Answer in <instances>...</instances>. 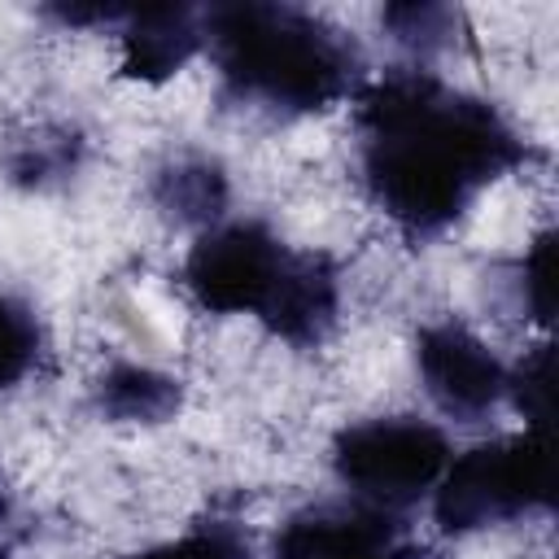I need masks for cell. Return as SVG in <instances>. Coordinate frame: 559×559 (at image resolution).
<instances>
[{
    "mask_svg": "<svg viewBox=\"0 0 559 559\" xmlns=\"http://www.w3.org/2000/svg\"><path fill=\"white\" fill-rule=\"evenodd\" d=\"M153 205L179 227H214L227 210V175L205 153H179L153 170Z\"/></svg>",
    "mask_w": 559,
    "mask_h": 559,
    "instance_id": "obj_9",
    "label": "cell"
},
{
    "mask_svg": "<svg viewBox=\"0 0 559 559\" xmlns=\"http://www.w3.org/2000/svg\"><path fill=\"white\" fill-rule=\"evenodd\" d=\"M415 367L432 406L454 424H480L507 397V362L454 319L419 328Z\"/></svg>",
    "mask_w": 559,
    "mask_h": 559,
    "instance_id": "obj_7",
    "label": "cell"
},
{
    "mask_svg": "<svg viewBox=\"0 0 559 559\" xmlns=\"http://www.w3.org/2000/svg\"><path fill=\"white\" fill-rule=\"evenodd\" d=\"M424 546L411 537L397 511L371 502H314L293 511L275 542L271 559H419Z\"/></svg>",
    "mask_w": 559,
    "mask_h": 559,
    "instance_id": "obj_6",
    "label": "cell"
},
{
    "mask_svg": "<svg viewBox=\"0 0 559 559\" xmlns=\"http://www.w3.org/2000/svg\"><path fill=\"white\" fill-rule=\"evenodd\" d=\"M511 293H515V310L533 323H550L555 310V231H542L524 258H515L511 266Z\"/></svg>",
    "mask_w": 559,
    "mask_h": 559,
    "instance_id": "obj_14",
    "label": "cell"
},
{
    "mask_svg": "<svg viewBox=\"0 0 559 559\" xmlns=\"http://www.w3.org/2000/svg\"><path fill=\"white\" fill-rule=\"evenodd\" d=\"M380 26L389 31L393 44H402L415 61L437 57L445 48H454V31H459V13L450 4H424V0H406V4H384Z\"/></svg>",
    "mask_w": 559,
    "mask_h": 559,
    "instance_id": "obj_12",
    "label": "cell"
},
{
    "mask_svg": "<svg viewBox=\"0 0 559 559\" xmlns=\"http://www.w3.org/2000/svg\"><path fill=\"white\" fill-rule=\"evenodd\" d=\"M39 349H44V332L35 310L22 297L0 293V389H13L39 362Z\"/></svg>",
    "mask_w": 559,
    "mask_h": 559,
    "instance_id": "obj_13",
    "label": "cell"
},
{
    "mask_svg": "<svg viewBox=\"0 0 559 559\" xmlns=\"http://www.w3.org/2000/svg\"><path fill=\"white\" fill-rule=\"evenodd\" d=\"M183 284L214 314H253L271 336L314 349L341 314V271L328 253L288 249L266 223H214L183 258Z\"/></svg>",
    "mask_w": 559,
    "mask_h": 559,
    "instance_id": "obj_3",
    "label": "cell"
},
{
    "mask_svg": "<svg viewBox=\"0 0 559 559\" xmlns=\"http://www.w3.org/2000/svg\"><path fill=\"white\" fill-rule=\"evenodd\" d=\"M0 515H4V493H0Z\"/></svg>",
    "mask_w": 559,
    "mask_h": 559,
    "instance_id": "obj_17",
    "label": "cell"
},
{
    "mask_svg": "<svg viewBox=\"0 0 559 559\" xmlns=\"http://www.w3.org/2000/svg\"><path fill=\"white\" fill-rule=\"evenodd\" d=\"M450 459L445 432L415 415H376L341 428L332 441V472L349 498L397 515L437 489Z\"/></svg>",
    "mask_w": 559,
    "mask_h": 559,
    "instance_id": "obj_5",
    "label": "cell"
},
{
    "mask_svg": "<svg viewBox=\"0 0 559 559\" xmlns=\"http://www.w3.org/2000/svg\"><path fill=\"white\" fill-rule=\"evenodd\" d=\"M79 157H83L79 131H70V127H35V131H26L22 140L9 144L4 170L22 188H52V183H66L79 170Z\"/></svg>",
    "mask_w": 559,
    "mask_h": 559,
    "instance_id": "obj_11",
    "label": "cell"
},
{
    "mask_svg": "<svg viewBox=\"0 0 559 559\" xmlns=\"http://www.w3.org/2000/svg\"><path fill=\"white\" fill-rule=\"evenodd\" d=\"M555 507V463L546 428L480 441L450 459L432 489L441 533H476Z\"/></svg>",
    "mask_w": 559,
    "mask_h": 559,
    "instance_id": "obj_4",
    "label": "cell"
},
{
    "mask_svg": "<svg viewBox=\"0 0 559 559\" xmlns=\"http://www.w3.org/2000/svg\"><path fill=\"white\" fill-rule=\"evenodd\" d=\"M179 402H183L179 380L140 362H114L96 380V411L114 424H166L175 419Z\"/></svg>",
    "mask_w": 559,
    "mask_h": 559,
    "instance_id": "obj_10",
    "label": "cell"
},
{
    "mask_svg": "<svg viewBox=\"0 0 559 559\" xmlns=\"http://www.w3.org/2000/svg\"><path fill=\"white\" fill-rule=\"evenodd\" d=\"M118 39H122V74L140 83H162L205 48V9L192 4L127 9L118 22Z\"/></svg>",
    "mask_w": 559,
    "mask_h": 559,
    "instance_id": "obj_8",
    "label": "cell"
},
{
    "mask_svg": "<svg viewBox=\"0 0 559 559\" xmlns=\"http://www.w3.org/2000/svg\"><path fill=\"white\" fill-rule=\"evenodd\" d=\"M0 559H4V546H0Z\"/></svg>",
    "mask_w": 559,
    "mask_h": 559,
    "instance_id": "obj_18",
    "label": "cell"
},
{
    "mask_svg": "<svg viewBox=\"0 0 559 559\" xmlns=\"http://www.w3.org/2000/svg\"><path fill=\"white\" fill-rule=\"evenodd\" d=\"M205 48L227 100L280 118L341 105L358 96L367 74L362 48L341 26L275 0L210 4Z\"/></svg>",
    "mask_w": 559,
    "mask_h": 559,
    "instance_id": "obj_2",
    "label": "cell"
},
{
    "mask_svg": "<svg viewBox=\"0 0 559 559\" xmlns=\"http://www.w3.org/2000/svg\"><path fill=\"white\" fill-rule=\"evenodd\" d=\"M354 100L362 188L411 240L450 231L489 183L542 157L493 100L419 66L362 83Z\"/></svg>",
    "mask_w": 559,
    "mask_h": 559,
    "instance_id": "obj_1",
    "label": "cell"
},
{
    "mask_svg": "<svg viewBox=\"0 0 559 559\" xmlns=\"http://www.w3.org/2000/svg\"><path fill=\"white\" fill-rule=\"evenodd\" d=\"M127 559H249V537L240 533L236 520L210 515L197 528H188L183 537L148 546V550H135Z\"/></svg>",
    "mask_w": 559,
    "mask_h": 559,
    "instance_id": "obj_15",
    "label": "cell"
},
{
    "mask_svg": "<svg viewBox=\"0 0 559 559\" xmlns=\"http://www.w3.org/2000/svg\"><path fill=\"white\" fill-rule=\"evenodd\" d=\"M507 397L528 419V428L550 424V345H533L515 367H507Z\"/></svg>",
    "mask_w": 559,
    "mask_h": 559,
    "instance_id": "obj_16",
    "label": "cell"
}]
</instances>
